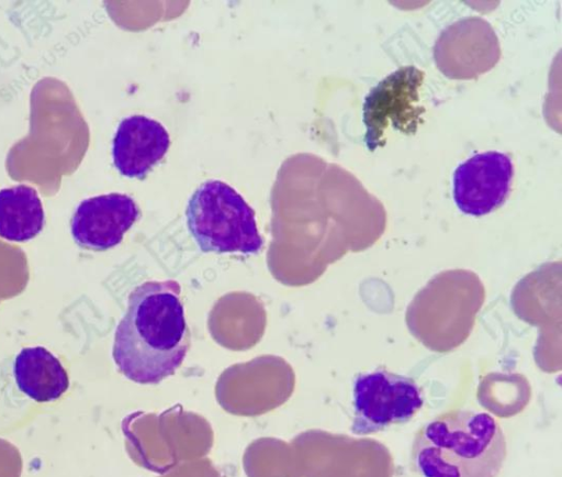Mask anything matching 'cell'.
<instances>
[{"mask_svg":"<svg viewBox=\"0 0 562 477\" xmlns=\"http://www.w3.org/2000/svg\"><path fill=\"white\" fill-rule=\"evenodd\" d=\"M514 176L512 159L499 152L473 155L452 176V195L461 212L472 217L488 214L506 201Z\"/></svg>","mask_w":562,"mask_h":477,"instance_id":"cell-7","label":"cell"},{"mask_svg":"<svg viewBox=\"0 0 562 477\" xmlns=\"http://www.w3.org/2000/svg\"><path fill=\"white\" fill-rule=\"evenodd\" d=\"M138 217V206L128 195L111 192L90 197L72 213L71 236L81 248L106 251L122 242Z\"/></svg>","mask_w":562,"mask_h":477,"instance_id":"cell-8","label":"cell"},{"mask_svg":"<svg viewBox=\"0 0 562 477\" xmlns=\"http://www.w3.org/2000/svg\"><path fill=\"white\" fill-rule=\"evenodd\" d=\"M502 55L492 25L480 16L462 18L447 26L434 45V59L443 76L476 79L498 63Z\"/></svg>","mask_w":562,"mask_h":477,"instance_id":"cell-6","label":"cell"},{"mask_svg":"<svg viewBox=\"0 0 562 477\" xmlns=\"http://www.w3.org/2000/svg\"><path fill=\"white\" fill-rule=\"evenodd\" d=\"M507 456L503 428L487 412L452 410L426 423L412 446L423 477H497Z\"/></svg>","mask_w":562,"mask_h":477,"instance_id":"cell-2","label":"cell"},{"mask_svg":"<svg viewBox=\"0 0 562 477\" xmlns=\"http://www.w3.org/2000/svg\"><path fill=\"white\" fill-rule=\"evenodd\" d=\"M176 280H149L135 287L119 322L112 357L137 384H158L182 364L190 334Z\"/></svg>","mask_w":562,"mask_h":477,"instance_id":"cell-1","label":"cell"},{"mask_svg":"<svg viewBox=\"0 0 562 477\" xmlns=\"http://www.w3.org/2000/svg\"><path fill=\"white\" fill-rule=\"evenodd\" d=\"M424 78V70L405 66L371 88L362 106L363 142L370 152L385 145L384 133L390 124L404 134L416 133L425 113L424 107L419 106V88Z\"/></svg>","mask_w":562,"mask_h":477,"instance_id":"cell-5","label":"cell"},{"mask_svg":"<svg viewBox=\"0 0 562 477\" xmlns=\"http://www.w3.org/2000/svg\"><path fill=\"white\" fill-rule=\"evenodd\" d=\"M187 225L204 253L257 254L263 245L255 212L233 187L207 180L192 193Z\"/></svg>","mask_w":562,"mask_h":477,"instance_id":"cell-3","label":"cell"},{"mask_svg":"<svg viewBox=\"0 0 562 477\" xmlns=\"http://www.w3.org/2000/svg\"><path fill=\"white\" fill-rule=\"evenodd\" d=\"M351 432L368 435L408 422L423 407L416 381L383 368L358 374L353 380Z\"/></svg>","mask_w":562,"mask_h":477,"instance_id":"cell-4","label":"cell"},{"mask_svg":"<svg viewBox=\"0 0 562 477\" xmlns=\"http://www.w3.org/2000/svg\"><path fill=\"white\" fill-rule=\"evenodd\" d=\"M18 388L36 402L59 399L69 387V378L60 360L43 346L22 348L13 362Z\"/></svg>","mask_w":562,"mask_h":477,"instance_id":"cell-10","label":"cell"},{"mask_svg":"<svg viewBox=\"0 0 562 477\" xmlns=\"http://www.w3.org/2000/svg\"><path fill=\"white\" fill-rule=\"evenodd\" d=\"M45 211L36 189L20 184L0 190V237L23 243L37 236Z\"/></svg>","mask_w":562,"mask_h":477,"instance_id":"cell-11","label":"cell"},{"mask_svg":"<svg viewBox=\"0 0 562 477\" xmlns=\"http://www.w3.org/2000/svg\"><path fill=\"white\" fill-rule=\"evenodd\" d=\"M169 146V134L161 123L145 115H131L124 118L115 131L113 164L121 175L143 179Z\"/></svg>","mask_w":562,"mask_h":477,"instance_id":"cell-9","label":"cell"},{"mask_svg":"<svg viewBox=\"0 0 562 477\" xmlns=\"http://www.w3.org/2000/svg\"><path fill=\"white\" fill-rule=\"evenodd\" d=\"M21 472L22 458L19 450L0 439V477H20Z\"/></svg>","mask_w":562,"mask_h":477,"instance_id":"cell-12","label":"cell"}]
</instances>
